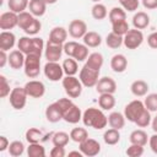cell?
<instances>
[{
    "mask_svg": "<svg viewBox=\"0 0 157 157\" xmlns=\"http://www.w3.org/2000/svg\"><path fill=\"white\" fill-rule=\"evenodd\" d=\"M82 123L85 126L102 130L108 125V117L103 113V109L90 107L82 113Z\"/></svg>",
    "mask_w": 157,
    "mask_h": 157,
    "instance_id": "cell-1",
    "label": "cell"
},
{
    "mask_svg": "<svg viewBox=\"0 0 157 157\" xmlns=\"http://www.w3.org/2000/svg\"><path fill=\"white\" fill-rule=\"evenodd\" d=\"M61 109L63 120H65L69 124H77L80 120H82V112L78 105H76L72 99L69 98H59L55 101Z\"/></svg>",
    "mask_w": 157,
    "mask_h": 157,
    "instance_id": "cell-2",
    "label": "cell"
},
{
    "mask_svg": "<svg viewBox=\"0 0 157 157\" xmlns=\"http://www.w3.org/2000/svg\"><path fill=\"white\" fill-rule=\"evenodd\" d=\"M45 44L40 37H21L17 40V49H20L25 55L27 54H38L42 55L44 52Z\"/></svg>",
    "mask_w": 157,
    "mask_h": 157,
    "instance_id": "cell-3",
    "label": "cell"
},
{
    "mask_svg": "<svg viewBox=\"0 0 157 157\" xmlns=\"http://www.w3.org/2000/svg\"><path fill=\"white\" fill-rule=\"evenodd\" d=\"M63 88L67 97L70 98H78L82 93L83 85L76 76H65L61 80Z\"/></svg>",
    "mask_w": 157,
    "mask_h": 157,
    "instance_id": "cell-4",
    "label": "cell"
},
{
    "mask_svg": "<svg viewBox=\"0 0 157 157\" xmlns=\"http://www.w3.org/2000/svg\"><path fill=\"white\" fill-rule=\"evenodd\" d=\"M40 56L38 54H27L23 71L28 78H36L40 74Z\"/></svg>",
    "mask_w": 157,
    "mask_h": 157,
    "instance_id": "cell-5",
    "label": "cell"
},
{
    "mask_svg": "<svg viewBox=\"0 0 157 157\" xmlns=\"http://www.w3.org/2000/svg\"><path fill=\"white\" fill-rule=\"evenodd\" d=\"M99 72H101V70L92 69V67H90L85 64L80 70L78 78L82 82L83 87H88V88L90 87H96V85L99 80Z\"/></svg>",
    "mask_w": 157,
    "mask_h": 157,
    "instance_id": "cell-6",
    "label": "cell"
},
{
    "mask_svg": "<svg viewBox=\"0 0 157 157\" xmlns=\"http://www.w3.org/2000/svg\"><path fill=\"white\" fill-rule=\"evenodd\" d=\"M27 97H28V94H27L25 87H15L11 90V92L9 94V102L13 109L21 110L25 108V105L27 103Z\"/></svg>",
    "mask_w": 157,
    "mask_h": 157,
    "instance_id": "cell-7",
    "label": "cell"
},
{
    "mask_svg": "<svg viewBox=\"0 0 157 157\" xmlns=\"http://www.w3.org/2000/svg\"><path fill=\"white\" fill-rule=\"evenodd\" d=\"M146 109L145 104L140 99H134L131 102H129L125 107H124V115H125V119L128 121H131V123H135L136 119L141 115V113Z\"/></svg>",
    "mask_w": 157,
    "mask_h": 157,
    "instance_id": "cell-8",
    "label": "cell"
},
{
    "mask_svg": "<svg viewBox=\"0 0 157 157\" xmlns=\"http://www.w3.org/2000/svg\"><path fill=\"white\" fill-rule=\"evenodd\" d=\"M43 72H44V76L53 82L63 80L65 75L63 70V65H60L59 61H47L45 65L43 66Z\"/></svg>",
    "mask_w": 157,
    "mask_h": 157,
    "instance_id": "cell-9",
    "label": "cell"
},
{
    "mask_svg": "<svg viewBox=\"0 0 157 157\" xmlns=\"http://www.w3.org/2000/svg\"><path fill=\"white\" fill-rule=\"evenodd\" d=\"M144 42V33L141 29H137V28H132V29H129L128 33L124 36V45L126 49H130V50H134V49H137Z\"/></svg>",
    "mask_w": 157,
    "mask_h": 157,
    "instance_id": "cell-10",
    "label": "cell"
},
{
    "mask_svg": "<svg viewBox=\"0 0 157 157\" xmlns=\"http://www.w3.org/2000/svg\"><path fill=\"white\" fill-rule=\"evenodd\" d=\"M64 53V44L53 43L50 40L47 42L44 48V56L47 61H59Z\"/></svg>",
    "mask_w": 157,
    "mask_h": 157,
    "instance_id": "cell-11",
    "label": "cell"
},
{
    "mask_svg": "<svg viewBox=\"0 0 157 157\" xmlns=\"http://www.w3.org/2000/svg\"><path fill=\"white\" fill-rule=\"evenodd\" d=\"M78 150L82 152L83 156L94 157L101 152V144L91 137H87L85 141L78 144Z\"/></svg>",
    "mask_w": 157,
    "mask_h": 157,
    "instance_id": "cell-12",
    "label": "cell"
},
{
    "mask_svg": "<svg viewBox=\"0 0 157 157\" xmlns=\"http://www.w3.org/2000/svg\"><path fill=\"white\" fill-rule=\"evenodd\" d=\"M23 87L28 97H32V98H42L45 93V86L39 80H29L28 82H26Z\"/></svg>",
    "mask_w": 157,
    "mask_h": 157,
    "instance_id": "cell-13",
    "label": "cell"
},
{
    "mask_svg": "<svg viewBox=\"0 0 157 157\" xmlns=\"http://www.w3.org/2000/svg\"><path fill=\"white\" fill-rule=\"evenodd\" d=\"M67 32L70 34V37H72L74 39H80V38H83V36L87 33V25L85 21L82 20H72L70 23H69V28H67Z\"/></svg>",
    "mask_w": 157,
    "mask_h": 157,
    "instance_id": "cell-14",
    "label": "cell"
},
{
    "mask_svg": "<svg viewBox=\"0 0 157 157\" xmlns=\"http://www.w3.org/2000/svg\"><path fill=\"white\" fill-rule=\"evenodd\" d=\"M18 26V13L6 11L0 15V28L2 31H10Z\"/></svg>",
    "mask_w": 157,
    "mask_h": 157,
    "instance_id": "cell-15",
    "label": "cell"
},
{
    "mask_svg": "<svg viewBox=\"0 0 157 157\" xmlns=\"http://www.w3.org/2000/svg\"><path fill=\"white\" fill-rule=\"evenodd\" d=\"M96 91L101 93H115L117 91V82L114 78L109 76H103L99 77L97 85H96Z\"/></svg>",
    "mask_w": 157,
    "mask_h": 157,
    "instance_id": "cell-16",
    "label": "cell"
},
{
    "mask_svg": "<svg viewBox=\"0 0 157 157\" xmlns=\"http://www.w3.org/2000/svg\"><path fill=\"white\" fill-rule=\"evenodd\" d=\"M25 60L26 55L20 50V49H13L9 54V65L13 70H20L25 66Z\"/></svg>",
    "mask_w": 157,
    "mask_h": 157,
    "instance_id": "cell-17",
    "label": "cell"
},
{
    "mask_svg": "<svg viewBox=\"0 0 157 157\" xmlns=\"http://www.w3.org/2000/svg\"><path fill=\"white\" fill-rule=\"evenodd\" d=\"M110 69L117 72L121 74L128 69V59L124 54H115L110 59Z\"/></svg>",
    "mask_w": 157,
    "mask_h": 157,
    "instance_id": "cell-18",
    "label": "cell"
},
{
    "mask_svg": "<svg viewBox=\"0 0 157 157\" xmlns=\"http://www.w3.org/2000/svg\"><path fill=\"white\" fill-rule=\"evenodd\" d=\"M16 44V36L11 31H1L0 33V49L1 50H10Z\"/></svg>",
    "mask_w": 157,
    "mask_h": 157,
    "instance_id": "cell-19",
    "label": "cell"
},
{
    "mask_svg": "<svg viewBox=\"0 0 157 157\" xmlns=\"http://www.w3.org/2000/svg\"><path fill=\"white\" fill-rule=\"evenodd\" d=\"M44 114H45V118H47V120H48L49 123H58V121H60V120L63 119L61 109H60V107L58 105L56 102L50 103V104L45 108Z\"/></svg>",
    "mask_w": 157,
    "mask_h": 157,
    "instance_id": "cell-20",
    "label": "cell"
},
{
    "mask_svg": "<svg viewBox=\"0 0 157 157\" xmlns=\"http://www.w3.org/2000/svg\"><path fill=\"white\" fill-rule=\"evenodd\" d=\"M67 29L64 28L63 26H56L54 28H52L50 33H49V39L53 43H59V44H64L67 39Z\"/></svg>",
    "mask_w": 157,
    "mask_h": 157,
    "instance_id": "cell-21",
    "label": "cell"
},
{
    "mask_svg": "<svg viewBox=\"0 0 157 157\" xmlns=\"http://www.w3.org/2000/svg\"><path fill=\"white\" fill-rule=\"evenodd\" d=\"M150 86L144 80H135L130 85V91L135 97H145L148 93Z\"/></svg>",
    "mask_w": 157,
    "mask_h": 157,
    "instance_id": "cell-22",
    "label": "cell"
},
{
    "mask_svg": "<svg viewBox=\"0 0 157 157\" xmlns=\"http://www.w3.org/2000/svg\"><path fill=\"white\" fill-rule=\"evenodd\" d=\"M150 25V16L145 11H137L132 16V26L137 29H145Z\"/></svg>",
    "mask_w": 157,
    "mask_h": 157,
    "instance_id": "cell-23",
    "label": "cell"
},
{
    "mask_svg": "<svg viewBox=\"0 0 157 157\" xmlns=\"http://www.w3.org/2000/svg\"><path fill=\"white\" fill-rule=\"evenodd\" d=\"M125 115L124 113H120V112H112L109 115H108V124L110 128H114V129H123L125 126Z\"/></svg>",
    "mask_w": 157,
    "mask_h": 157,
    "instance_id": "cell-24",
    "label": "cell"
},
{
    "mask_svg": "<svg viewBox=\"0 0 157 157\" xmlns=\"http://www.w3.org/2000/svg\"><path fill=\"white\" fill-rule=\"evenodd\" d=\"M28 11L36 17H42L47 11V4L44 0H29Z\"/></svg>",
    "mask_w": 157,
    "mask_h": 157,
    "instance_id": "cell-25",
    "label": "cell"
},
{
    "mask_svg": "<svg viewBox=\"0 0 157 157\" xmlns=\"http://www.w3.org/2000/svg\"><path fill=\"white\" fill-rule=\"evenodd\" d=\"M83 44H86L88 48H97L102 44V37L98 32L94 31H87V33L82 38Z\"/></svg>",
    "mask_w": 157,
    "mask_h": 157,
    "instance_id": "cell-26",
    "label": "cell"
},
{
    "mask_svg": "<svg viewBox=\"0 0 157 157\" xmlns=\"http://www.w3.org/2000/svg\"><path fill=\"white\" fill-rule=\"evenodd\" d=\"M98 105L103 110H110L115 107L114 93H101L98 98Z\"/></svg>",
    "mask_w": 157,
    "mask_h": 157,
    "instance_id": "cell-27",
    "label": "cell"
},
{
    "mask_svg": "<svg viewBox=\"0 0 157 157\" xmlns=\"http://www.w3.org/2000/svg\"><path fill=\"white\" fill-rule=\"evenodd\" d=\"M148 137L150 136H147L146 131H144L142 129H136V130L130 132L129 141H130V144H136V145L145 146L148 142Z\"/></svg>",
    "mask_w": 157,
    "mask_h": 157,
    "instance_id": "cell-28",
    "label": "cell"
},
{
    "mask_svg": "<svg viewBox=\"0 0 157 157\" xmlns=\"http://www.w3.org/2000/svg\"><path fill=\"white\" fill-rule=\"evenodd\" d=\"M103 63H104V58L101 53L98 52H93L88 55V58L86 59V65L92 67V69H96V70H101V67L103 66Z\"/></svg>",
    "mask_w": 157,
    "mask_h": 157,
    "instance_id": "cell-29",
    "label": "cell"
},
{
    "mask_svg": "<svg viewBox=\"0 0 157 157\" xmlns=\"http://www.w3.org/2000/svg\"><path fill=\"white\" fill-rule=\"evenodd\" d=\"M77 60H75L74 58L67 56V59H65L63 61V70L65 76H75L78 72V65H77Z\"/></svg>",
    "mask_w": 157,
    "mask_h": 157,
    "instance_id": "cell-30",
    "label": "cell"
},
{
    "mask_svg": "<svg viewBox=\"0 0 157 157\" xmlns=\"http://www.w3.org/2000/svg\"><path fill=\"white\" fill-rule=\"evenodd\" d=\"M36 18H37V17L33 16L29 11H23V12L18 13V26H17V27H20V28L25 32V31L34 22Z\"/></svg>",
    "mask_w": 157,
    "mask_h": 157,
    "instance_id": "cell-31",
    "label": "cell"
},
{
    "mask_svg": "<svg viewBox=\"0 0 157 157\" xmlns=\"http://www.w3.org/2000/svg\"><path fill=\"white\" fill-rule=\"evenodd\" d=\"M104 40H105V44H107L108 48H110V49H118V48H120L123 45L124 37L123 36H119V34H117L114 32H110V33L107 34V37H105Z\"/></svg>",
    "mask_w": 157,
    "mask_h": 157,
    "instance_id": "cell-32",
    "label": "cell"
},
{
    "mask_svg": "<svg viewBox=\"0 0 157 157\" xmlns=\"http://www.w3.org/2000/svg\"><path fill=\"white\" fill-rule=\"evenodd\" d=\"M103 141L107 144V145H117L119 141H120V132L118 129H114V128H110L108 130L104 131L103 134Z\"/></svg>",
    "mask_w": 157,
    "mask_h": 157,
    "instance_id": "cell-33",
    "label": "cell"
},
{
    "mask_svg": "<svg viewBox=\"0 0 157 157\" xmlns=\"http://www.w3.org/2000/svg\"><path fill=\"white\" fill-rule=\"evenodd\" d=\"M91 15H92V17L94 20L101 21V20H104L108 16V10H107V7H105L104 4L94 2V5L91 9Z\"/></svg>",
    "mask_w": 157,
    "mask_h": 157,
    "instance_id": "cell-34",
    "label": "cell"
},
{
    "mask_svg": "<svg viewBox=\"0 0 157 157\" xmlns=\"http://www.w3.org/2000/svg\"><path fill=\"white\" fill-rule=\"evenodd\" d=\"M70 134L65 132V131H56L52 135V142L54 146H61L65 147L67 146L69 141H70Z\"/></svg>",
    "mask_w": 157,
    "mask_h": 157,
    "instance_id": "cell-35",
    "label": "cell"
},
{
    "mask_svg": "<svg viewBox=\"0 0 157 157\" xmlns=\"http://www.w3.org/2000/svg\"><path fill=\"white\" fill-rule=\"evenodd\" d=\"M29 0H7L9 10L16 13H21L28 9Z\"/></svg>",
    "mask_w": 157,
    "mask_h": 157,
    "instance_id": "cell-36",
    "label": "cell"
},
{
    "mask_svg": "<svg viewBox=\"0 0 157 157\" xmlns=\"http://www.w3.org/2000/svg\"><path fill=\"white\" fill-rule=\"evenodd\" d=\"M25 137H26V141H27L28 144H34V142H40V141H43L44 135H43L42 130H39V129H37V128H29V129L26 131Z\"/></svg>",
    "mask_w": 157,
    "mask_h": 157,
    "instance_id": "cell-37",
    "label": "cell"
},
{
    "mask_svg": "<svg viewBox=\"0 0 157 157\" xmlns=\"http://www.w3.org/2000/svg\"><path fill=\"white\" fill-rule=\"evenodd\" d=\"M108 18H109V22L110 23L117 22V21H121V20H126V11L123 7L114 6V7H112L109 10Z\"/></svg>",
    "mask_w": 157,
    "mask_h": 157,
    "instance_id": "cell-38",
    "label": "cell"
},
{
    "mask_svg": "<svg viewBox=\"0 0 157 157\" xmlns=\"http://www.w3.org/2000/svg\"><path fill=\"white\" fill-rule=\"evenodd\" d=\"M87 137H88V131L85 128L78 126V128H74L70 131V139L76 144H80V142L85 141Z\"/></svg>",
    "mask_w": 157,
    "mask_h": 157,
    "instance_id": "cell-39",
    "label": "cell"
},
{
    "mask_svg": "<svg viewBox=\"0 0 157 157\" xmlns=\"http://www.w3.org/2000/svg\"><path fill=\"white\" fill-rule=\"evenodd\" d=\"M7 151H9V155H10V156H12V157H20V156H22L23 152H25V145H23L22 141L15 140V141L10 142Z\"/></svg>",
    "mask_w": 157,
    "mask_h": 157,
    "instance_id": "cell-40",
    "label": "cell"
},
{
    "mask_svg": "<svg viewBox=\"0 0 157 157\" xmlns=\"http://www.w3.org/2000/svg\"><path fill=\"white\" fill-rule=\"evenodd\" d=\"M27 155H28V157H44L45 156V148L39 142L29 144L27 147Z\"/></svg>",
    "mask_w": 157,
    "mask_h": 157,
    "instance_id": "cell-41",
    "label": "cell"
},
{
    "mask_svg": "<svg viewBox=\"0 0 157 157\" xmlns=\"http://www.w3.org/2000/svg\"><path fill=\"white\" fill-rule=\"evenodd\" d=\"M88 55H90V53H88V47H87L86 44L78 43L77 47H76V49H75V53H74L72 58L80 63V61H86V59L88 58Z\"/></svg>",
    "mask_w": 157,
    "mask_h": 157,
    "instance_id": "cell-42",
    "label": "cell"
},
{
    "mask_svg": "<svg viewBox=\"0 0 157 157\" xmlns=\"http://www.w3.org/2000/svg\"><path fill=\"white\" fill-rule=\"evenodd\" d=\"M129 23L126 20H121V21H117V22H113L112 23V32L119 34V36H125L129 31Z\"/></svg>",
    "mask_w": 157,
    "mask_h": 157,
    "instance_id": "cell-43",
    "label": "cell"
},
{
    "mask_svg": "<svg viewBox=\"0 0 157 157\" xmlns=\"http://www.w3.org/2000/svg\"><path fill=\"white\" fill-rule=\"evenodd\" d=\"M151 121H152V117H151V112L146 108L142 113H141V115L136 119V121H135V124L139 126V128H146V126H148L150 124H151Z\"/></svg>",
    "mask_w": 157,
    "mask_h": 157,
    "instance_id": "cell-44",
    "label": "cell"
},
{
    "mask_svg": "<svg viewBox=\"0 0 157 157\" xmlns=\"http://www.w3.org/2000/svg\"><path fill=\"white\" fill-rule=\"evenodd\" d=\"M144 104L150 112H157V93H147Z\"/></svg>",
    "mask_w": 157,
    "mask_h": 157,
    "instance_id": "cell-45",
    "label": "cell"
},
{
    "mask_svg": "<svg viewBox=\"0 0 157 157\" xmlns=\"http://www.w3.org/2000/svg\"><path fill=\"white\" fill-rule=\"evenodd\" d=\"M125 153H126V156H129V157H140V156L144 155V146L136 145V144H131V145L126 148Z\"/></svg>",
    "mask_w": 157,
    "mask_h": 157,
    "instance_id": "cell-46",
    "label": "cell"
},
{
    "mask_svg": "<svg viewBox=\"0 0 157 157\" xmlns=\"http://www.w3.org/2000/svg\"><path fill=\"white\" fill-rule=\"evenodd\" d=\"M121 7L128 12H134L139 9L140 1L139 0H119Z\"/></svg>",
    "mask_w": 157,
    "mask_h": 157,
    "instance_id": "cell-47",
    "label": "cell"
},
{
    "mask_svg": "<svg viewBox=\"0 0 157 157\" xmlns=\"http://www.w3.org/2000/svg\"><path fill=\"white\" fill-rule=\"evenodd\" d=\"M11 90H10V83L7 81V78L4 75H0V97L5 98L10 94Z\"/></svg>",
    "mask_w": 157,
    "mask_h": 157,
    "instance_id": "cell-48",
    "label": "cell"
},
{
    "mask_svg": "<svg viewBox=\"0 0 157 157\" xmlns=\"http://www.w3.org/2000/svg\"><path fill=\"white\" fill-rule=\"evenodd\" d=\"M42 29V23H40V21L38 20V17L34 20V22L25 31V33L26 34H28V36H36L37 33H39V31Z\"/></svg>",
    "mask_w": 157,
    "mask_h": 157,
    "instance_id": "cell-49",
    "label": "cell"
},
{
    "mask_svg": "<svg viewBox=\"0 0 157 157\" xmlns=\"http://www.w3.org/2000/svg\"><path fill=\"white\" fill-rule=\"evenodd\" d=\"M77 44H78V42H76V40H69V42H65V43H64V53H65L67 56L72 58V55H74V53H75V49H76Z\"/></svg>",
    "mask_w": 157,
    "mask_h": 157,
    "instance_id": "cell-50",
    "label": "cell"
},
{
    "mask_svg": "<svg viewBox=\"0 0 157 157\" xmlns=\"http://www.w3.org/2000/svg\"><path fill=\"white\" fill-rule=\"evenodd\" d=\"M49 155L52 157H65L66 156V151H65V147H61V146H54Z\"/></svg>",
    "mask_w": 157,
    "mask_h": 157,
    "instance_id": "cell-51",
    "label": "cell"
},
{
    "mask_svg": "<svg viewBox=\"0 0 157 157\" xmlns=\"http://www.w3.org/2000/svg\"><path fill=\"white\" fill-rule=\"evenodd\" d=\"M147 44L152 49H157V32H152L147 37Z\"/></svg>",
    "mask_w": 157,
    "mask_h": 157,
    "instance_id": "cell-52",
    "label": "cell"
},
{
    "mask_svg": "<svg viewBox=\"0 0 157 157\" xmlns=\"http://www.w3.org/2000/svg\"><path fill=\"white\" fill-rule=\"evenodd\" d=\"M148 145L153 153L157 155V132H155L152 136L148 137Z\"/></svg>",
    "mask_w": 157,
    "mask_h": 157,
    "instance_id": "cell-53",
    "label": "cell"
},
{
    "mask_svg": "<svg viewBox=\"0 0 157 157\" xmlns=\"http://www.w3.org/2000/svg\"><path fill=\"white\" fill-rule=\"evenodd\" d=\"M141 4L147 10H155V9H157V0H141Z\"/></svg>",
    "mask_w": 157,
    "mask_h": 157,
    "instance_id": "cell-54",
    "label": "cell"
},
{
    "mask_svg": "<svg viewBox=\"0 0 157 157\" xmlns=\"http://www.w3.org/2000/svg\"><path fill=\"white\" fill-rule=\"evenodd\" d=\"M9 145H10V142H9L7 137L4 136V135H1L0 136V152H4L5 150H7L9 148Z\"/></svg>",
    "mask_w": 157,
    "mask_h": 157,
    "instance_id": "cell-55",
    "label": "cell"
},
{
    "mask_svg": "<svg viewBox=\"0 0 157 157\" xmlns=\"http://www.w3.org/2000/svg\"><path fill=\"white\" fill-rule=\"evenodd\" d=\"M6 63H9V55L6 54L5 50L0 49V67H4L6 65Z\"/></svg>",
    "mask_w": 157,
    "mask_h": 157,
    "instance_id": "cell-56",
    "label": "cell"
},
{
    "mask_svg": "<svg viewBox=\"0 0 157 157\" xmlns=\"http://www.w3.org/2000/svg\"><path fill=\"white\" fill-rule=\"evenodd\" d=\"M151 128H152V130H153L155 132H157V117H155V118L152 119V121H151Z\"/></svg>",
    "mask_w": 157,
    "mask_h": 157,
    "instance_id": "cell-57",
    "label": "cell"
},
{
    "mask_svg": "<svg viewBox=\"0 0 157 157\" xmlns=\"http://www.w3.org/2000/svg\"><path fill=\"white\" fill-rule=\"evenodd\" d=\"M67 155H69V156H77V157H82V156H83L80 150H78V151H70Z\"/></svg>",
    "mask_w": 157,
    "mask_h": 157,
    "instance_id": "cell-58",
    "label": "cell"
},
{
    "mask_svg": "<svg viewBox=\"0 0 157 157\" xmlns=\"http://www.w3.org/2000/svg\"><path fill=\"white\" fill-rule=\"evenodd\" d=\"M58 0H44V2L47 4V5H53V4H55Z\"/></svg>",
    "mask_w": 157,
    "mask_h": 157,
    "instance_id": "cell-59",
    "label": "cell"
},
{
    "mask_svg": "<svg viewBox=\"0 0 157 157\" xmlns=\"http://www.w3.org/2000/svg\"><path fill=\"white\" fill-rule=\"evenodd\" d=\"M91 1H93V2H101V0H91Z\"/></svg>",
    "mask_w": 157,
    "mask_h": 157,
    "instance_id": "cell-60",
    "label": "cell"
},
{
    "mask_svg": "<svg viewBox=\"0 0 157 157\" xmlns=\"http://www.w3.org/2000/svg\"><path fill=\"white\" fill-rule=\"evenodd\" d=\"M156 113H157V112H156ZM156 117H157V115H156Z\"/></svg>",
    "mask_w": 157,
    "mask_h": 157,
    "instance_id": "cell-61",
    "label": "cell"
}]
</instances>
